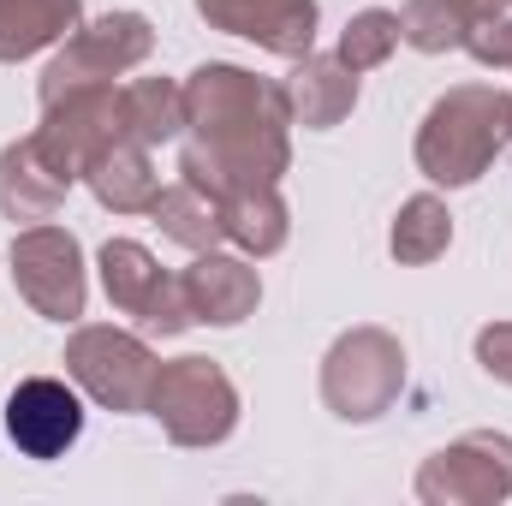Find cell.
I'll return each mask as SVG.
<instances>
[{"label":"cell","instance_id":"6da1fadb","mask_svg":"<svg viewBox=\"0 0 512 506\" xmlns=\"http://www.w3.org/2000/svg\"><path fill=\"white\" fill-rule=\"evenodd\" d=\"M185 155L179 179L227 203L233 191L280 185L292 167V114L286 90L256 78L251 66L233 60H203L185 78Z\"/></svg>","mask_w":512,"mask_h":506},{"label":"cell","instance_id":"7a4b0ae2","mask_svg":"<svg viewBox=\"0 0 512 506\" xmlns=\"http://www.w3.org/2000/svg\"><path fill=\"white\" fill-rule=\"evenodd\" d=\"M512 143V90L495 84H453L447 96L429 102L423 126H417V173L429 185H447V191H465L477 185L495 155Z\"/></svg>","mask_w":512,"mask_h":506},{"label":"cell","instance_id":"3957f363","mask_svg":"<svg viewBox=\"0 0 512 506\" xmlns=\"http://www.w3.org/2000/svg\"><path fill=\"white\" fill-rule=\"evenodd\" d=\"M161 435L173 447H221L239 429V387L215 358H173L149 381V405H143Z\"/></svg>","mask_w":512,"mask_h":506},{"label":"cell","instance_id":"277c9868","mask_svg":"<svg viewBox=\"0 0 512 506\" xmlns=\"http://www.w3.org/2000/svg\"><path fill=\"white\" fill-rule=\"evenodd\" d=\"M405 393V346L387 328H346L322 358V405L340 423H376Z\"/></svg>","mask_w":512,"mask_h":506},{"label":"cell","instance_id":"5b68a950","mask_svg":"<svg viewBox=\"0 0 512 506\" xmlns=\"http://www.w3.org/2000/svg\"><path fill=\"white\" fill-rule=\"evenodd\" d=\"M155 54V30L143 12H102V18H84L60 48L54 60L42 66V84H36V102H60L66 90H90V84H114L126 78L131 66H143Z\"/></svg>","mask_w":512,"mask_h":506},{"label":"cell","instance_id":"8992f818","mask_svg":"<svg viewBox=\"0 0 512 506\" xmlns=\"http://www.w3.org/2000/svg\"><path fill=\"white\" fill-rule=\"evenodd\" d=\"M6 256H12L18 298L42 322H78L84 316V304H90V268H84L78 233H66L54 221H36V227L12 233V251Z\"/></svg>","mask_w":512,"mask_h":506},{"label":"cell","instance_id":"52a82bcc","mask_svg":"<svg viewBox=\"0 0 512 506\" xmlns=\"http://www.w3.org/2000/svg\"><path fill=\"white\" fill-rule=\"evenodd\" d=\"M155 352L126 334V328H114V322H90V328H72V340H66V376L78 381V393L84 399H96L102 411H143L149 405V381H155Z\"/></svg>","mask_w":512,"mask_h":506},{"label":"cell","instance_id":"ba28073f","mask_svg":"<svg viewBox=\"0 0 512 506\" xmlns=\"http://www.w3.org/2000/svg\"><path fill=\"white\" fill-rule=\"evenodd\" d=\"M423 506H501L512 501V435L471 429L417 465Z\"/></svg>","mask_w":512,"mask_h":506},{"label":"cell","instance_id":"9c48e42d","mask_svg":"<svg viewBox=\"0 0 512 506\" xmlns=\"http://www.w3.org/2000/svg\"><path fill=\"white\" fill-rule=\"evenodd\" d=\"M96 268H102V292H108V304H114L120 316H137L149 334L173 340V334L197 328L191 298H185V280L167 274V268L143 251L137 239H108V245L96 251Z\"/></svg>","mask_w":512,"mask_h":506},{"label":"cell","instance_id":"30bf717a","mask_svg":"<svg viewBox=\"0 0 512 506\" xmlns=\"http://www.w3.org/2000/svg\"><path fill=\"white\" fill-rule=\"evenodd\" d=\"M114 137H126V108H120V84H90V90H66L60 102L42 108V126L36 143L42 155L78 185L84 179V161L96 149H108Z\"/></svg>","mask_w":512,"mask_h":506},{"label":"cell","instance_id":"8fae6325","mask_svg":"<svg viewBox=\"0 0 512 506\" xmlns=\"http://www.w3.org/2000/svg\"><path fill=\"white\" fill-rule=\"evenodd\" d=\"M6 435L24 459H60L84 435V399L78 381L66 387L60 376H24L6 393Z\"/></svg>","mask_w":512,"mask_h":506},{"label":"cell","instance_id":"7c38bea8","mask_svg":"<svg viewBox=\"0 0 512 506\" xmlns=\"http://www.w3.org/2000/svg\"><path fill=\"white\" fill-rule=\"evenodd\" d=\"M197 18L209 30L245 36L262 54H280V60H304L316 48V30H322L316 0H197Z\"/></svg>","mask_w":512,"mask_h":506},{"label":"cell","instance_id":"4fadbf2b","mask_svg":"<svg viewBox=\"0 0 512 506\" xmlns=\"http://www.w3.org/2000/svg\"><path fill=\"white\" fill-rule=\"evenodd\" d=\"M179 280H185L191 316H197L203 328H239L245 316H256V304H262V274L251 268V256L245 251L239 256L197 251Z\"/></svg>","mask_w":512,"mask_h":506},{"label":"cell","instance_id":"5bb4252c","mask_svg":"<svg viewBox=\"0 0 512 506\" xmlns=\"http://www.w3.org/2000/svg\"><path fill=\"white\" fill-rule=\"evenodd\" d=\"M280 90H286L292 126H304V131H334L340 120H352V108H358V72H346L340 54H316V48L304 60H292Z\"/></svg>","mask_w":512,"mask_h":506},{"label":"cell","instance_id":"9a60e30c","mask_svg":"<svg viewBox=\"0 0 512 506\" xmlns=\"http://www.w3.org/2000/svg\"><path fill=\"white\" fill-rule=\"evenodd\" d=\"M66 191H72V179L42 155L36 131L0 149V215L6 221H24V227L54 221L60 203H66Z\"/></svg>","mask_w":512,"mask_h":506},{"label":"cell","instance_id":"2e32d148","mask_svg":"<svg viewBox=\"0 0 512 506\" xmlns=\"http://www.w3.org/2000/svg\"><path fill=\"white\" fill-rule=\"evenodd\" d=\"M84 185L90 197L108 209V215H149L155 191H161V173L149 161V143L137 137H114L108 149H96L84 161Z\"/></svg>","mask_w":512,"mask_h":506},{"label":"cell","instance_id":"e0dca14e","mask_svg":"<svg viewBox=\"0 0 512 506\" xmlns=\"http://www.w3.org/2000/svg\"><path fill=\"white\" fill-rule=\"evenodd\" d=\"M84 24V0H0V66L60 48Z\"/></svg>","mask_w":512,"mask_h":506},{"label":"cell","instance_id":"ac0fdd59","mask_svg":"<svg viewBox=\"0 0 512 506\" xmlns=\"http://www.w3.org/2000/svg\"><path fill=\"white\" fill-rule=\"evenodd\" d=\"M149 221L161 227V239H173V245H185V251H221L227 245V221H221V203L209 197V191H197L191 179H173V185H161L155 191V203H149Z\"/></svg>","mask_w":512,"mask_h":506},{"label":"cell","instance_id":"d6986e66","mask_svg":"<svg viewBox=\"0 0 512 506\" xmlns=\"http://www.w3.org/2000/svg\"><path fill=\"white\" fill-rule=\"evenodd\" d=\"M221 221H227V245H239L245 256H274L286 251L292 239V209L280 197V185H251V191H233L221 203Z\"/></svg>","mask_w":512,"mask_h":506},{"label":"cell","instance_id":"ffe728a7","mask_svg":"<svg viewBox=\"0 0 512 506\" xmlns=\"http://www.w3.org/2000/svg\"><path fill=\"white\" fill-rule=\"evenodd\" d=\"M447 245H453V215H447V203H441L435 191L405 197L399 215H393V233H387L393 262H405V268H429V262L447 256Z\"/></svg>","mask_w":512,"mask_h":506},{"label":"cell","instance_id":"44dd1931","mask_svg":"<svg viewBox=\"0 0 512 506\" xmlns=\"http://www.w3.org/2000/svg\"><path fill=\"white\" fill-rule=\"evenodd\" d=\"M120 108H126V137L149 143V149L185 137V84H173V78H137V84H126Z\"/></svg>","mask_w":512,"mask_h":506},{"label":"cell","instance_id":"7402d4cb","mask_svg":"<svg viewBox=\"0 0 512 506\" xmlns=\"http://www.w3.org/2000/svg\"><path fill=\"white\" fill-rule=\"evenodd\" d=\"M471 6L465 0H405L399 6V42L417 54H453L465 48Z\"/></svg>","mask_w":512,"mask_h":506},{"label":"cell","instance_id":"603a6c76","mask_svg":"<svg viewBox=\"0 0 512 506\" xmlns=\"http://www.w3.org/2000/svg\"><path fill=\"white\" fill-rule=\"evenodd\" d=\"M393 48H399V12H387V6H364V12H352L346 18V30H340V66L346 72H376L393 60Z\"/></svg>","mask_w":512,"mask_h":506},{"label":"cell","instance_id":"cb8c5ba5","mask_svg":"<svg viewBox=\"0 0 512 506\" xmlns=\"http://www.w3.org/2000/svg\"><path fill=\"white\" fill-rule=\"evenodd\" d=\"M465 54L489 72H512V12H489L465 30Z\"/></svg>","mask_w":512,"mask_h":506},{"label":"cell","instance_id":"d4e9b609","mask_svg":"<svg viewBox=\"0 0 512 506\" xmlns=\"http://www.w3.org/2000/svg\"><path fill=\"white\" fill-rule=\"evenodd\" d=\"M477 364H483V376L512 387V322H489V328H477Z\"/></svg>","mask_w":512,"mask_h":506}]
</instances>
